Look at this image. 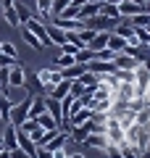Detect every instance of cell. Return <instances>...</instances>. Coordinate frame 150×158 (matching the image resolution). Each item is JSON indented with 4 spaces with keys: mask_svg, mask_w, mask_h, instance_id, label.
<instances>
[{
    "mask_svg": "<svg viewBox=\"0 0 150 158\" xmlns=\"http://www.w3.org/2000/svg\"><path fill=\"white\" fill-rule=\"evenodd\" d=\"M58 16H66V19H79V6H74V3H71V6H66L61 13H58Z\"/></svg>",
    "mask_w": 150,
    "mask_h": 158,
    "instance_id": "cell-30",
    "label": "cell"
},
{
    "mask_svg": "<svg viewBox=\"0 0 150 158\" xmlns=\"http://www.w3.org/2000/svg\"><path fill=\"white\" fill-rule=\"evenodd\" d=\"M45 27H48V37H50V42H53V45H58L61 48L63 42H66V32H63L61 27H56V24H45Z\"/></svg>",
    "mask_w": 150,
    "mask_h": 158,
    "instance_id": "cell-9",
    "label": "cell"
},
{
    "mask_svg": "<svg viewBox=\"0 0 150 158\" xmlns=\"http://www.w3.org/2000/svg\"><path fill=\"white\" fill-rule=\"evenodd\" d=\"M145 11H150L148 3H132V0H121L119 3V13L121 16H134V13H145Z\"/></svg>",
    "mask_w": 150,
    "mask_h": 158,
    "instance_id": "cell-5",
    "label": "cell"
},
{
    "mask_svg": "<svg viewBox=\"0 0 150 158\" xmlns=\"http://www.w3.org/2000/svg\"><path fill=\"white\" fill-rule=\"evenodd\" d=\"M37 3V11L42 13V21H48V11H50V0H34Z\"/></svg>",
    "mask_w": 150,
    "mask_h": 158,
    "instance_id": "cell-32",
    "label": "cell"
},
{
    "mask_svg": "<svg viewBox=\"0 0 150 158\" xmlns=\"http://www.w3.org/2000/svg\"><path fill=\"white\" fill-rule=\"evenodd\" d=\"M145 3H148V6H150V0H145Z\"/></svg>",
    "mask_w": 150,
    "mask_h": 158,
    "instance_id": "cell-40",
    "label": "cell"
},
{
    "mask_svg": "<svg viewBox=\"0 0 150 158\" xmlns=\"http://www.w3.org/2000/svg\"><path fill=\"white\" fill-rule=\"evenodd\" d=\"M87 71H92V74H111V71H116V66H113V61H98V58H92V61H87Z\"/></svg>",
    "mask_w": 150,
    "mask_h": 158,
    "instance_id": "cell-7",
    "label": "cell"
},
{
    "mask_svg": "<svg viewBox=\"0 0 150 158\" xmlns=\"http://www.w3.org/2000/svg\"><path fill=\"white\" fill-rule=\"evenodd\" d=\"M3 142H6L8 150H21L16 142V124H6V135H3Z\"/></svg>",
    "mask_w": 150,
    "mask_h": 158,
    "instance_id": "cell-13",
    "label": "cell"
},
{
    "mask_svg": "<svg viewBox=\"0 0 150 158\" xmlns=\"http://www.w3.org/2000/svg\"><path fill=\"white\" fill-rule=\"evenodd\" d=\"M45 132H48V129H42V127H34V129L29 132V140H32L37 148H40V145H45Z\"/></svg>",
    "mask_w": 150,
    "mask_h": 158,
    "instance_id": "cell-24",
    "label": "cell"
},
{
    "mask_svg": "<svg viewBox=\"0 0 150 158\" xmlns=\"http://www.w3.org/2000/svg\"><path fill=\"white\" fill-rule=\"evenodd\" d=\"M37 124L42 127V129H58V121H56L53 116H50L48 111H42V113L37 116Z\"/></svg>",
    "mask_w": 150,
    "mask_h": 158,
    "instance_id": "cell-19",
    "label": "cell"
},
{
    "mask_svg": "<svg viewBox=\"0 0 150 158\" xmlns=\"http://www.w3.org/2000/svg\"><path fill=\"white\" fill-rule=\"evenodd\" d=\"M3 19H6L11 27H21V21H19V13H16V8H13V6L3 8Z\"/></svg>",
    "mask_w": 150,
    "mask_h": 158,
    "instance_id": "cell-23",
    "label": "cell"
},
{
    "mask_svg": "<svg viewBox=\"0 0 150 158\" xmlns=\"http://www.w3.org/2000/svg\"><path fill=\"white\" fill-rule=\"evenodd\" d=\"M92 3H106V0H92Z\"/></svg>",
    "mask_w": 150,
    "mask_h": 158,
    "instance_id": "cell-37",
    "label": "cell"
},
{
    "mask_svg": "<svg viewBox=\"0 0 150 158\" xmlns=\"http://www.w3.org/2000/svg\"><path fill=\"white\" fill-rule=\"evenodd\" d=\"M90 118H92V108L82 106L77 113H71V116H69V124H71V127H79V124H84V121H90Z\"/></svg>",
    "mask_w": 150,
    "mask_h": 158,
    "instance_id": "cell-10",
    "label": "cell"
},
{
    "mask_svg": "<svg viewBox=\"0 0 150 158\" xmlns=\"http://www.w3.org/2000/svg\"><path fill=\"white\" fill-rule=\"evenodd\" d=\"M71 63H77L71 53H61V56L56 58V66H58V69H66V66H71Z\"/></svg>",
    "mask_w": 150,
    "mask_h": 158,
    "instance_id": "cell-27",
    "label": "cell"
},
{
    "mask_svg": "<svg viewBox=\"0 0 150 158\" xmlns=\"http://www.w3.org/2000/svg\"><path fill=\"white\" fill-rule=\"evenodd\" d=\"M32 92H27V95L21 98V100H16L11 106V113H8V124H24V118H27V113H29V106H32Z\"/></svg>",
    "mask_w": 150,
    "mask_h": 158,
    "instance_id": "cell-1",
    "label": "cell"
},
{
    "mask_svg": "<svg viewBox=\"0 0 150 158\" xmlns=\"http://www.w3.org/2000/svg\"><path fill=\"white\" fill-rule=\"evenodd\" d=\"M0 142H3V135H0Z\"/></svg>",
    "mask_w": 150,
    "mask_h": 158,
    "instance_id": "cell-41",
    "label": "cell"
},
{
    "mask_svg": "<svg viewBox=\"0 0 150 158\" xmlns=\"http://www.w3.org/2000/svg\"><path fill=\"white\" fill-rule=\"evenodd\" d=\"M13 8H16V13H19V21H21V24L27 21L29 16H32V13H29V8L24 6V3H13Z\"/></svg>",
    "mask_w": 150,
    "mask_h": 158,
    "instance_id": "cell-29",
    "label": "cell"
},
{
    "mask_svg": "<svg viewBox=\"0 0 150 158\" xmlns=\"http://www.w3.org/2000/svg\"><path fill=\"white\" fill-rule=\"evenodd\" d=\"M79 82H82L87 90H95L98 87V82H100V74H92V71H84L82 77H79Z\"/></svg>",
    "mask_w": 150,
    "mask_h": 158,
    "instance_id": "cell-20",
    "label": "cell"
},
{
    "mask_svg": "<svg viewBox=\"0 0 150 158\" xmlns=\"http://www.w3.org/2000/svg\"><path fill=\"white\" fill-rule=\"evenodd\" d=\"M95 13H100V3H92V0H90V3H84V6H79V19H90V16H95Z\"/></svg>",
    "mask_w": 150,
    "mask_h": 158,
    "instance_id": "cell-18",
    "label": "cell"
},
{
    "mask_svg": "<svg viewBox=\"0 0 150 158\" xmlns=\"http://www.w3.org/2000/svg\"><path fill=\"white\" fill-rule=\"evenodd\" d=\"M11 106H13L11 98L0 92V121H6V124H8V113H11Z\"/></svg>",
    "mask_w": 150,
    "mask_h": 158,
    "instance_id": "cell-21",
    "label": "cell"
},
{
    "mask_svg": "<svg viewBox=\"0 0 150 158\" xmlns=\"http://www.w3.org/2000/svg\"><path fill=\"white\" fill-rule=\"evenodd\" d=\"M134 145H137V150L140 153H148V145H150V132H148V127H140L137 124V132H134Z\"/></svg>",
    "mask_w": 150,
    "mask_h": 158,
    "instance_id": "cell-6",
    "label": "cell"
},
{
    "mask_svg": "<svg viewBox=\"0 0 150 158\" xmlns=\"http://www.w3.org/2000/svg\"><path fill=\"white\" fill-rule=\"evenodd\" d=\"M108 3H116V6H119V3H121V0H108Z\"/></svg>",
    "mask_w": 150,
    "mask_h": 158,
    "instance_id": "cell-36",
    "label": "cell"
},
{
    "mask_svg": "<svg viewBox=\"0 0 150 158\" xmlns=\"http://www.w3.org/2000/svg\"><path fill=\"white\" fill-rule=\"evenodd\" d=\"M0 53H3V42H0Z\"/></svg>",
    "mask_w": 150,
    "mask_h": 158,
    "instance_id": "cell-39",
    "label": "cell"
},
{
    "mask_svg": "<svg viewBox=\"0 0 150 158\" xmlns=\"http://www.w3.org/2000/svg\"><path fill=\"white\" fill-rule=\"evenodd\" d=\"M87 71V63H71V66H66V69H61V74H63V79H79L82 74Z\"/></svg>",
    "mask_w": 150,
    "mask_h": 158,
    "instance_id": "cell-14",
    "label": "cell"
},
{
    "mask_svg": "<svg viewBox=\"0 0 150 158\" xmlns=\"http://www.w3.org/2000/svg\"><path fill=\"white\" fill-rule=\"evenodd\" d=\"M108 48H111L113 53H121L124 48H127V40H124L121 34H116V32H108Z\"/></svg>",
    "mask_w": 150,
    "mask_h": 158,
    "instance_id": "cell-15",
    "label": "cell"
},
{
    "mask_svg": "<svg viewBox=\"0 0 150 158\" xmlns=\"http://www.w3.org/2000/svg\"><path fill=\"white\" fill-rule=\"evenodd\" d=\"M66 6H71V0H50V11L48 13H50V16H58Z\"/></svg>",
    "mask_w": 150,
    "mask_h": 158,
    "instance_id": "cell-25",
    "label": "cell"
},
{
    "mask_svg": "<svg viewBox=\"0 0 150 158\" xmlns=\"http://www.w3.org/2000/svg\"><path fill=\"white\" fill-rule=\"evenodd\" d=\"M132 29H134L137 42H142V45H148V42H150V29L148 27H132Z\"/></svg>",
    "mask_w": 150,
    "mask_h": 158,
    "instance_id": "cell-26",
    "label": "cell"
},
{
    "mask_svg": "<svg viewBox=\"0 0 150 158\" xmlns=\"http://www.w3.org/2000/svg\"><path fill=\"white\" fill-rule=\"evenodd\" d=\"M37 77L42 79L45 92H50V87L58 85V82L63 79V74H61V69H58V66H45V69H40V71H37Z\"/></svg>",
    "mask_w": 150,
    "mask_h": 158,
    "instance_id": "cell-3",
    "label": "cell"
},
{
    "mask_svg": "<svg viewBox=\"0 0 150 158\" xmlns=\"http://www.w3.org/2000/svg\"><path fill=\"white\" fill-rule=\"evenodd\" d=\"M19 58H13V56H6V53H0V66H6V69H11V66H19Z\"/></svg>",
    "mask_w": 150,
    "mask_h": 158,
    "instance_id": "cell-31",
    "label": "cell"
},
{
    "mask_svg": "<svg viewBox=\"0 0 150 158\" xmlns=\"http://www.w3.org/2000/svg\"><path fill=\"white\" fill-rule=\"evenodd\" d=\"M8 85H11L13 90H16V87H24V66L21 63L8 69Z\"/></svg>",
    "mask_w": 150,
    "mask_h": 158,
    "instance_id": "cell-8",
    "label": "cell"
},
{
    "mask_svg": "<svg viewBox=\"0 0 150 158\" xmlns=\"http://www.w3.org/2000/svg\"><path fill=\"white\" fill-rule=\"evenodd\" d=\"M0 19H3V6H0Z\"/></svg>",
    "mask_w": 150,
    "mask_h": 158,
    "instance_id": "cell-38",
    "label": "cell"
},
{
    "mask_svg": "<svg viewBox=\"0 0 150 158\" xmlns=\"http://www.w3.org/2000/svg\"><path fill=\"white\" fill-rule=\"evenodd\" d=\"M148 50H150V42H148Z\"/></svg>",
    "mask_w": 150,
    "mask_h": 158,
    "instance_id": "cell-42",
    "label": "cell"
},
{
    "mask_svg": "<svg viewBox=\"0 0 150 158\" xmlns=\"http://www.w3.org/2000/svg\"><path fill=\"white\" fill-rule=\"evenodd\" d=\"M92 58H95V50L90 45H84V48H79V50H77L74 61H77V63H87V61H92Z\"/></svg>",
    "mask_w": 150,
    "mask_h": 158,
    "instance_id": "cell-22",
    "label": "cell"
},
{
    "mask_svg": "<svg viewBox=\"0 0 150 158\" xmlns=\"http://www.w3.org/2000/svg\"><path fill=\"white\" fill-rule=\"evenodd\" d=\"M113 56H116V53L111 50V48H100V50H95V58H98V61H113Z\"/></svg>",
    "mask_w": 150,
    "mask_h": 158,
    "instance_id": "cell-28",
    "label": "cell"
},
{
    "mask_svg": "<svg viewBox=\"0 0 150 158\" xmlns=\"http://www.w3.org/2000/svg\"><path fill=\"white\" fill-rule=\"evenodd\" d=\"M92 50H100V48H106L108 45V32H95L92 37H90V42H87Z\"/></svg>",
    "mask_w": 150,
    "mask_h": 158,
    "instance_id": "cell-17",
    "label": "cell"
},
{
    "mask_svg": "<svg viewBox=\"0 0 150 158\" xmlns=\"http://www.w3.org/2000/svg\"><path fill=\"white\" fill-rule=\"evenodd\" d=\"M13 3H16V0H0V6H3V8H8V6H13Z\"/></svg>",
    "mask_w": 150,
    "mask_h": 158,
    "instance_id": "cell-34",
    "label": "cell"
},
{
    "mask_svg": "<svg viewBox=\"0 0 150 158\" xmlns=\"http://www.w3.org/2000/svg\"><path fill=\"white\" fill-rule=\"evenodd\" d=\"M100 13H103V16H108V19H113V21H119V19H121V13H119V6L116 3H100Z\"/></svg>",
    "mask_w": 150,
    "mask_h": 158,
    "instance_id": "cell-16",
    "label": "cell"
},
{
    "mask_svg": "<svg viewBox=\"0 0 150 158\" xmlns=\"http://www.w3.org/2000/svg\"><path fill=\"white\" fill-rule=\"evenodd\" d=\"M116 24H119V21L103 16V13H95V16L84 19V29H90V32H113V29H116Z\"/></svg>",
    "mask_w": 150,
    "mask_h": 158,
    "instance_id": "cell-2",
    "label": "cell"
},
{
    "mask_svg": "<svg viewBox=\"0 0 150 158\" xmlns=\"http://www.w3.org/2000/svg\"><path fill=\"white\" fill-rule=\"evenodd\" d=\"M142 66H145V69H148V71H150V56H148V58H145V61H142Z\"/></svg>",
    "mask_w": 150,
    "mask_h": 158,
    "instance_id": "cell-35",
    "label": "cell"
},
{
    "mask_svg": "<svg viewBox=\"0 0 150 158\" xmlns=\"http://www.w3.org/2000/svg\"><path fill=\"white\" fill-rule=\"evenodd\" d=\"M113 66L116 69H137L140 63L134 61L129 53H116V56H113Z\"/></svg>",
    "mask_w": 150,
    "mask_h": 158,
    "instance_id": "cell-12",
    "label": "cell"
},
{
    "mask_svg": "<svg viewBox=\"0 0 150 158\" xmlns=\"http://www.w3.org/2000/svg\"><path fill=\"white\" fill-rule=\"evenodd\" d=\"M24 90L32 92V95H48V92H45L42 79H40L34 71H27V69H24Z\"/></svg>",
    "mask_w": 150,
    "mask_h": 158,
    "instance_id": "cell-4",
    "label": "cell"
},
{
    "mask_svg": "<svg viewBox=\"0 0 150 158\" xmlns=\"http://www.w3.org/2000/svg\"><path fill=\"white\" fill-rule=\"evenodd\" d=\"M3 53H6V56H13V58H19V53H16V45H13V42H3Z\"/></svg>",
    "mask_w": 150,
    "mask_h": 158,
    "instance_id": "cell-33",
    "label": "cell"
},
{
    "mask_svg": "<svg viewBox=\"0 0 150 158\" xmlns=\"http://www.w3.org/2000/svg\"><path fill=\"white\" fill-rule=\"evenodd\" d=\"M21 40H24V42H27V45L29 48H34V50H42V40H40L37 37V34H34L32 32V29H27V27H24V24H21Z\"/></svg>",
    "mask_w": 150,
    "mask_h": 158,
    "instance_id": "cell-11",
    "label": "cell"
}]
</instances>
